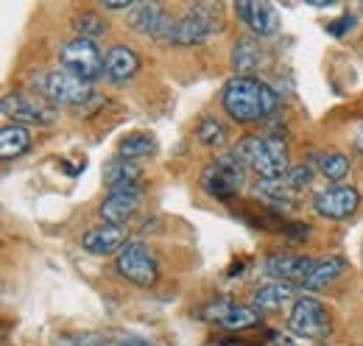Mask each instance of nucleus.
Here are the masks:
<instances>
[{
	"label": "nucleus",
	"mask_w": 363,
	"mask_h": 346,
	"mask_svg": "<svg viewBox=\"0 0 363 346\" xmlns=\"http://www.w3.org/2000/svg\"><path fill=\"white\" fill-rule=\"evenodd\" d=\"M126 229L123 226H115V223H101V226H92L82 235V246L90 252V255H112V252H121L126 246Z\"/></svg>",
	"instance_id": "obj_13"
},
{
	"label": "nucleus",
	"mask_w": 363,
	"mask_h": 346,
	"mask_svg": "<svg viewBox=\"0 0 363 346\" xmlns=\"http://www.w3.org/2000/svg\"><path fill=\"white\" fill-rule=\"evenodd\" d=\"M123 346H151V344H148V341H143V338H129Z\"/></svg>",
	"instance_id": "obj_31"
},
{
	"label": "nucleus",
	"mask_w": 363,
	"mask_h": 346,
	"mask_svg": "<svg viewBox=\"0 0 363 346\" xmlns=\"http://www.w3.org/2000/svg\"><path fill=\"white\" fill-rule=\"evenodd\" d=\"M59 65H62L65 73H70V76H76L82 82H92V79H98L104 73V56H101L98 45L92 40H82V37L62 45Z\"/></svg>",
	"instance_id": "obj_6"
},
{
	"label": "nucleus",
	"mask_w": 363,
	"mask_h": 346,
	"mask_svg": "<svg viewBox=\"0 0 363 346\" xmlns=\"http://www.w3.org/2000/svg\"><path fill=\"white\" fill-rule=\"evenodd\" d=\"M73 23H76L79 37H82V40H92V43H95V37H101V34L106 31L104 20H101L95 11H82V14H79Z\"/></svg>",
	"instance_id": "obj_26"
},
{
	"label": "nucleus",
	"mask_w": 363,
	"mask_h": 346,
	"mask_svg": "<svg viewBox=\"0 0 363 346\" xmlns=\"http://www.w3.org/2000/svg\"><path fill=\"white\" fill-rule=\"evenodd\" d=\"M221 346H238V344H221Z\"/></svg>",
	"instance_id": "obj_32"
},
{
	"label": "nucleus",
	"mask_w": 363,
	"mask_h": 346,
	"mask_svg": "<svg viewBox=\"0 0 363 346\" xmlns=\"http://www.w3.org/2000/svg\"><path fill=\"white\" fill-rule=\"evenodd\" d=\"M210 318L227 330H246V327H255L260 321L257 316V307H249V304H235V302H216L210 307Z\"/></svg>",
	"instance_id": "obj_15"
},
{
	"label": "nucleus",
	"mask_w": 363,
	"mask_h": 346,
	"mask_svg": "<svg viewBox=\"0 0 363 346\" xmlns=\"http://www.w3.org/2000/svg\"><path fill=\"white\" fill-rule=\"evenodd\" d=\"M235 11H238V17H240L255 34H260V37H272V34H277V28H279V14H277V9L269 6V3L240 0V3L235 6Z\"/></svg>",
	"instance_id": "obj_12"
},
{
	"label": "nucleus",
	"mask_w": 363,
	"mask_h": 346,
	"mask_svg": "<svg viewBox=\"0 0 363 346\" xmlns=\"http://www.w3.org/2000/svg\"><path fill=\"white\" fill-rule=\"evenodd\" d=\"M263 62V48L255 37H243L235 43V50H232V67L240 70V76L257 70Z\"/></svg>",
	"instance_id": "obj_21"
},
{
	"label": "nucleus",
	"mask_w": 363,
	"mask_h": 346,
	"mask_svg": "<svg viewBox=\"0 0 363 346\" xmlns=\"http://www.w3.org/2000/svg\"><path fill=\"white\" fill-rule=\"evenodd\" d=\"M355 148L363 154V121L358 123V129H355Z\"/></svg>",
	"instance_id": "obj_30"
},
{
	"label": "nucleus",
	"mask_w": 363,
	"mask_h": 346,
	"mask_svg": "<svg viewBox=\"0 0 363 346\" xmlns=\"http://www.w3.org/2000/svg\"><path fill=\"white\" fill-rule=\"evenodd\" d=\"M291 299H294V285L279 282V279H272V282H266L255 291V307L257 310H277Z\"/></svg>",
	"instance_id": "obj_22"
},
{
	"label": "nucleus",
	"mask_w": 363,
	"mask_h": 346,
	"mask_svg": "<svg viewBox=\"0 0 363 346\" xmlns=\"http://www.w3.org/2000/svg\"><path fill=\"white\" fill-rule=\"evenodd\" d=\"M31 148V134L20 123H9L0 129V160H17Z\"/></svg>",
	"instance_id": "obj_20"
},
{
	"label": "nucleus",
	"mask_w": 363,
	"mask_h": 346,
	"mask_svg": "<svg viewBox=\"0 0 363 346\" xmlns=\"http://www.w3.org/2000/svg\"><path fill=\"white\" fill-rule=\"evenodd\" d=\"M221 104L232 121L255 123V121L269 118L277 109V92L255 76H235L224 84Z\"/></svg>",
	"instance_id": "obj_1"
},
{
	"label": "nucleus",
	"mask_w": 363,
	"mask_h": 346,
	"mask_svg": "<svg viewBox=\"0 0 363 346\" xmlns=\"http://www.w3.org/2000/svg\"><path fill=\"white\" fill-rule=\"evenodd\" d=\"M246 168L257 173L260 179H282L291 171L288 165V145L282 137H272V134H252L243 137L235 151H232Z\"/></svg>",
	"instance_id": "obj_2"
},
{
	"label": "nucleus",
	"mask_w": 363,
	"mask_h": 346,
	"mask_svg": "<svg viewBox=\"0 0 363 346\" xmlns=\"http://www.w3.org/2000/svg\"><path fill=\"white\" fill-rule=\"evenodd\" d=\"M282 182H285V187H288V190H302V187H308V184H311V168H305V165L291 168V171L282 176Z\"/></svg>",
	"instance_id": "obj_27"
},
{
	"label": "nucleus",
	"mask_w": 363,
	"mask_h": 346,
	"mask_svg": "<svg viewBox=\"0 0 363 346\" xmlns=\"http://www.w3.org/2000/svg\"><path fill=\"white\" fill-rule=\"evenodd\" d=\"M344 23H352V17H341V20H335V23L330 26V34H341V31H344Z\"/></svg>",
	"instance_id": "obj_29"
},
{
	"label": "nucleus",
	"mask_w": 363,
	"mask_h": 346,
	"mask_svg": "<svg viewBox=\"0 0 363 346\" xmlns=\"http://www.w3.org/2000/svg\"><path fill=\"white\" fill-rule=\"evenodd\" d=\"M115 271H118L123 279H129V282H135V285H143V288H151V285L157 282V277H160L157 257H154L151 249H148L145 243H140V240H129V243L118 252V257H115Z\"/></svg>",
	"instance_id": "obj_5"
},
{
	"label": "nucleus",
	"mask_w": 363,
	"mask_h": 346,
	"mask_svg": "<svg viewBox=\"0 0 363 346\" xmlns=\"http://www.w3.org/2000/svg\"><path fill=\"white\" fill-rule=\"evenodd\" d=\"M137 70H140V56L129 45H112L104 56V73L115 82V84H123L129 79H135Z\"/></svg>",
	"instance_id": "obj_14"
},
{
	"label": "nucleus",
	"mask_w": 363,
	"mask_h": 346,
	"mask_svg": "<svg viewBox=\"0 0 363 346\" xmlns=\"http://www.w3.org/2000/svg\"><path fill=\"white\" fill-rule=\"evenodd\" d=\"M243 162L235 157V154H224V157H216L204 171H201V187L213 196V199H232L243 182Z\"/></svg>",
	"instance_id": "obj_7"
},
{
	"label": "nucleus",
	"mask_w": 363,
	"mask_h": 346,
	"mask_svg": "<svg viewBox=\"0 0 363 346\" xmlns=\"http://www.w3.org/2000/svg\"><path fill=\"white\" fill-rule=\"evenodd\" d=\"M137 204H140V193H137V190H115V193H109V196L104 199L101 216H104L106 223L121 226V223H126L129 218L135 216Z\"/></svg>",
	"instance_id": "obj_17"
},
{
	"label": "nucleus",
	"mask_w": 363,
	"mask_h": 346,
	"mask_svg": "<svg viewBox=\"0 0 363 346\" xmlns=\"http://www.w3.org/2000/svg\"><path fill=\"white\" fill-rule=\"evenodd\" d=\"M129 23H132L135 31L162 37V40H168V34L174 28V17L165 14L157 3H135V9L129 11Z\"/></svg>",
	"instance_id": "obj_11"
},
{
	"label": "nucleus",
	"mask_w": 363,
	"mask_h": 346,
	"mask_svg": "<svg viewBox=\"0 0 363 346\" xmlns=\"http://www.w3.org/2000/svg\"><path fill=\"white\" fill-rule=\"evenodd\" d=\"M157 148V143H154V137L151 134H126L123 140H121V157L123 160H140V157H148L151 151Z\"/></svg>",
	"instance_id": "obj_24"
},
{
	"label": "nucleus",
	"mask_w": 363,
	"mask_h": 346,
	"mask_svg": "<svg viewBox=\"0 0 363 346\" xmlns=\"http://www.w3.org/2000/svg\"><path fill=\"white\" fill-rule=\"evenodd\" d=\"M358 207H361V193L350 184L327 187V190L316 193V199H313V210L321 218H333V221L350 218Z\"/></svg>",
	"instance_id": "obj_10"
},
{
	"label": "nucleus",
	"mask_w": 363,
	"mask_h": 346,
	"mask_svg": "<svg viewBox=\"0 0 363 346\" xmlns=\"http://www.w3.org/2000/svg\"><path fill=\"white\" fill-rule=\"evenodd\" d=\"M221 31V9L213 3H196L190 6L182 17L174 20V28L168 34V43L174 45H193L201 43Z\"/></svg>",
	"instance_id": "obj_3"
},
{
	"label": "nucleus",
	"mask_w": 363,
	"mask_h": 346,
	"mask_svg": "<svg viewBox=\"0 0 363 346\" xmlns=\"http://www.w3.org/2000/svg\"><path fill=\"white\" fill-rule=\"evenodd\" d=\"M313 262L316 260L302 257V255H272L266 260V274L279 279V282H291V279L302 282Z\"/></svg>",
	"instance_id": "obj_16"
},
{
	"label": "nucleus",
	"mask_w": 363,
	"mask_h": 346,
	"mask_svg": "<svg viewBox=\"0 0 363 346\" xmlns=\"http://www.w3.org/2000/svg\"><path fill=\"white\" fill-rule=\"evenodd\" d=\"M106 9H135L132 0H104Z\"/></svg>",
	"instance_id": "obj_28"
},
{
	"label": "nucleus",
	"mask_w": 363,
	"mask_h": 346,
	"mask_svg": "<svg viewBox=\"0 0 363 346\" xmlns=\"http://www.w3.org/2000/svg\"><path fill=\"white\" fill-rule=\"evenodd\" d=\"M140 176H143V171L132 160H123V157H115V160H109L104 165V184L109 187V193H115V190H137Z\"/></svg>",
	"instance_id": "obj_18"
},
{
	"label": "nucleus",
	"mask_w": 363,
	"mask_h": 346,
	"mask_svg": "<svg viewBox=\"0 0 363 346\" xmlns=\"http://www.w3.org/2000/svg\"><path fill=\"white\" fill-rule=\"evenodd\" d=\"M347 268V260L338 257V255H330V257H321L311 265V271L305 274V279L299 282L305 291H318L324 285H330L335 277H341V271Z\"/></svg>",
	"instance_id": "obj_19"
},
{
	"label": "nucleus",
	"mask_w": 363,
	"mask_h": 346,
	"mask_svg": "<svg viewBox=\"0 0 363 346\" xmlns=\"http://www.w3.org/2000/svg\"><path fill=\"white\" fill-rule=\"evenodd\" d=\"M196 137L204 145H224L227 143V126L216 115H207V118H201V123L196 129Z\"/></svg>",
	"instance_id": "obj_25"
},
{
	"label": "nucleus",
	"mask_w": 363,
	"mask_h": 346,
	"mask_svg": "<svg viewBox=\"0 0 363 346\" xmlns=\"http://www.w3.org/2000/svg\"><path fill=\"white\" fill-rule=\"evenodd\" d=\"M37 89L50 104H70V106L84 104L92 95L90 82H82L65 70H48L43 76H37Z\"/></svg>",
	"instance_id": "obj_8"
},
{
	"label": "nucleus",
	"mask_w": 363,
	"mask_h": 346,
	"mask_svg": "<svg viewBox=\"0 0 363 346\" xmlns=\"http://www.w3.org/2000/svg\"><path fill=\"white\" fill-rule=\"evenodd\" d=\"M3 115L26 123H53L56 121V106L40 92H9L3 98Z\"/></svg>",
	"instance_id": "obj_9"
},
{
	"label": "nucleus",
	"mask_w": 363,
	"mask_h": 346,
	"mask_svg": "<svg viewBox=\"0 0 363 346\" xmlns=\"http://www.w3.org/2000/svg\"><path fill=\"white\" fill-rule=\"evenodd\" d=\"M313 160H316V168L324 173L330 182H341V179L350 173V160H347L344 154H338V151H321Z\"/></svg>",
	"instance_id": "obj_23"
},
{
	"label": "nucleus",
	"mask_w": 363,
	"mask_h": 346,
	"mask_svg": "<svg viewBox=\"0 0 363 346\" xmlns=\"http://www.w3.org/2000/svg\"><path fill=\"white\" fill-rule=\"evenodd\" d=\"M288 330L296 338H308V341H321L330 335L333 321H330V310L313 296H302L296 299L291 313H288Z\"/></svg>",
	"instance_id": "obj_4"
}]
</instances>
